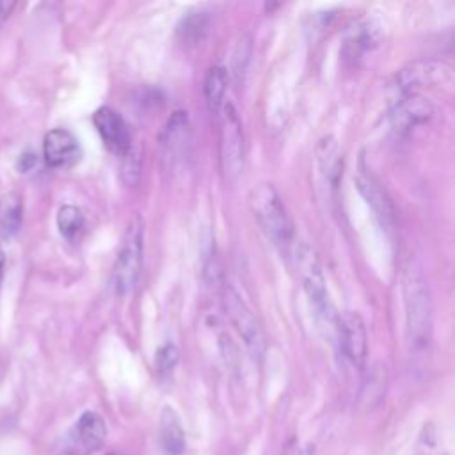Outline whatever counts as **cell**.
I'll list each match as a JSON object with an SVG mask.
<instances>
[{
    "mask_svg": "<svg viewBox=\"0 0 455 455\" xmlns=\"http://www.w3.org/2000/svg\"><path fill=\"white\" fill-rule=\"evenodd\" d=\"M249 206L265 236L281 252L288 254L295 247V231L277 190L270 183H259L249 194Z\"/></svg>",
    "mask_w": 455,
    "mask_h": 455,
    "instance_id": "cell-2",
    "label": "cell"
},
{
    "mask_svg": "<svg viewBox=\"0 0 455 455\" xmlns=\"http://www.w3.org/2000/svg\"><path fill=\"white\" fill-rule=\"evenodd\" d=\"M14 9V2H4L0 0V25L9 18L11 11Z\"/></svg>",
    "mask_w": 455,
    "mask_h": 455,
    "instance_id": "cell-24",
    "label": "cell"
},
{
    "mask_svg": "<svg viewBox=\"0 0 455 455\" xmlns=\"http://www.w3.org/2000/svg\"><path fill=\"white\" fill-rule=\"evenodd\" d=\"M432 114L434 107L428 100L416 92H405L391 110V126L398 133H407L412 128L427 123Z\"/></svg>",
    "mask_w": 455,
    "mask_h": 455,
    "instance_id": "cell-11",
    "label": "cell"
},
{
    "mask_svg": "<svg viewBox=\"0 0 455 455\" xmlns=\"http://www.w3.org/2000/svg\"><path fill=\"white\" fill-rule=\"evenodd\" d=\"M23 220V199L16 192L0 196V236L11 238L18 233Z\"/></svg>",
    "mask_w": 455,
    "mask_h": 455,
    "instance_id": "cell-14",
    "label": "cell"
},
{
    "mask_svg": "<svg viewBox=\"0 0 455 455\" xmlns=\"http://www.w3.org/2000/svg\"><path fill=\"white\" fill-rule=\"evenodd\" d=\"M158 437L167 455H181L185 451V432L181 428L178 414L169 405L164 407L160 412Z\"/></svg>",
    "mask_w": 455,
    "mask_h": 455,
    "instance_id": "cell-13",
    "label": "cell"
},
{
    "mask_svg": "<svg viewBox=\"0 0 455 455\" xmlns=\"http://www.w3.org/2000/svg\"><path fill=\"white\" fill-rule=\"evenodd\" d=\"M92 123L108 151L124 156L132 149L130 130L119 112L110 107H100L92 114Z\"/></svg>",
    "mask_w": 455,
    "mask_h": 455,
    "instance_id": "cell-10",
    "label": "cell"
},
{
    "mask_svg": "<svg viewBox=\"0 0 455 455\" xmlns=\"http://www.w3.org/2000/svg\"><path fill=\"white\" fill-rule=\"evenodd\" d=\"M334 331L339 339V348L343 355L357 368H363L368 352V339H366V327L359 313L345 311L343 315L336 316Z\"/></svg>",
    "mask_w": 455,
    "mask_h": 455,
    "instance_id": "cell-7",
    "label": "cell"
},
{
    "mask_svg": "<svg viewBox=\"0 0 455 455\" xmlns=\"http://www.w3.org/2000/svg\"><path fill=\"white\" fill-rule=\"evenodd\" d=\"M208 32V18L204 12H194L181 20L178 25V36L185 44H197Z\"/></svg>",
    "mask_w": 455,
    "mask_h": 455,
    "instance_id": "cell-19",
    "label": "cell"
},
{
    "mask_svg": "<svg viewBox=\"0 0 455 455\" xmlns=\"http://www.w3.org/2000/svg\"><path fill=\"white\" fill-rule=\"evenodd\" d=\"M357 187H359L361 194L366 197V201L371 204L375 213L382 219V222L387 224L393 217L391 204H389L386 194L382 192V188L375 183V180L371 176L361 174V176H357Z\"/></svg>",
    "mask_w": 455,
    "mask_h": 455,
    "instance_id": "cell-16",
    "label": "cell"
},
{
    "mask_svg": "<svg viewBox=\"0 0 455 455\" xmlns=\"http://www.w3.org/2000/svg\"><path fill=\"white\" fill-rule=\"evenodd\" d=\"M178 363V348L172 343H165L164 347L158 348L155 355V366L160 375H167L174 370Z\"/></svg>",
    "mask_w": 455,
    "mask_h": 455,
    "instance_id": "cell-21",
    "label": "cell"
},
{
    "mask_svg": "<svg viewBox=\"0 0 455 455\" xmlns=\"http://www.w3.org/2000/svg\"><path fill=\"white\" fill-rule=\"evenodd\" d=\"M377 43V36L375 30L371 28V25H364V27H357L354 36L347 41V48H350L352 55H357L361 50H368Z\"/></svg>",
    "mask_w": 455,
    "mask_h": 455,
    "instance_id": "cell-20",
    "label": "cell"
},
{
    "mask_svg": "<svg viewBox=\"0 0 455 455\" xmlns=\"http://www.w3.org/2000/svg\"><path fill=\"white\" fill-rule=\"evenodd\" d=\"M283 455H311V446H307V444H304V443L293 439V441H290V443L284 446Z\"/></svg>",
    "mask_w": 455,
    "mask_h": 455,
    "instance_id": "cell-23",
    "label": "cell"
},
{
    "mask_svg": "<svg viewBox=\"0 0 455 455\" xmlns=\"http://www.w3.org/2000/svg\"><path fill=\"white\" fill-rule=\"evenodd\" d=\"M318 164H320V169H322L323 176L327 178V181L336 185L339 167H341V160H339L336 140L332 137H325L320 142V146H318Z\"/></svg>",
    "mask_w": 455,
    "mask_h": 455,
    "instance_id": "cell-18",
    "label": "cell"
},
{
    "mask_svg": "<svg viewBox=\"0 0 455 455\" xmlns=\"http://www.w3.org/2000/svg\"><path fill=\"white\" fill-rule=\"evenodd\" d=\"M228 71L224 66H212L204 78V98L210 112L219 114L226 103Z\"/></svg>",
    "mask_w": 455,
    "mask_h": 455,
    "instance_id": "cell-15",
    "label": "cell"
},
{
    "mask_svg": "<svg viewBox=\"0 0 455 455\" xmlns=\"http://www.w3.org/2000/svg\"><path fill=\"white\" fill-rule=\"evenodd\" d=\"M403 297L407 336L412 348H425L432 334V299L427 277L416 259H409L403 272Z\"/></svg>",
    "mask_w": 455,
    "mask_h": 455,
    "instance_id": "cell-1",
    "label": "cell"
},
{
    "mask_svg": "<svg viewBox=\"0 0 455 455\" xmlns=\"http://www.w3.org/2000/svg\"><path fill=\"white\" fill-rule=\"evenodd\" d=\"M222 302L233 327L236 329V332L240 334L247 348L254 355H261L265 348V339H263L261 327L256 316L252 315V311L247 307V304L240 299V295L233 288H224Z\"/></svg>",
    "mask_w": 455,
    "mask_h": 455,
    "instance_id": "cell-6",
    "label": "cell"
},
{
    "mask_svg": "<svg viewBox=\"0 0 455 455\" xmlns=\"http://www.w3.org/2000/svg\"><path fill=\"white\" fill-rule=\"evenodd\" d=\"M107 437V425L103 418L94 411H85L68 437V451L71 455H91L94 453Z\"/></svg>",
    "mask_w": 455,
    "mask_h": 455,
    "instance_id": "cell-8",
    "label": "cell"
},
{
    "mask_svg": "<svg viewBox=\"0 0 455 455\" xmlns=\"http://www.w3.org/2000/svg\"><path fill=\"white\" fill-rule=\"evenodd\" d=\"M36 165H37V155H36L34 151L27 149V151H23V153L18 156V162H16V169H18V172L27 174V172L34 171V169H36Z\"/></svg>",
    "mask_w": 455,
    "mask_h": 455,
    "instance_id": "cell-22",
    "label": "cell"
},
{
    "mask_svg": "<svg viewBox=\"0 0 455 455\" xmlns=\"http://www.w3.org/2000/svg\"><path fill=\"white\" fill-rule=\"evenodd\" d=\"M142 252H144V220L135 215L121 240L114 267H112V290L117 295L130 291L140 274L142 265Z\"/></svg>",
    "mask_w": 455,
    "mask_h": 455,
    "instance_id": "cell-3",
    "label": "cell"
},
{
    "mask_svg": "<svg viewBox=\"0 0 455 455\" xmlns=\"http://www.w3.org/2000/svg\"><path fill=\"white\" fill-rule=\"evenodd\" d=\"M220 119V164L228 180H235L243 164V130L231 103H224Z\"/></svg>",
    "mask_w": 455,
    "mask_h": 455,
    "instance_id": "cell-4",
    "label": "cell"
},
{
    "mask_svg": "<svg viewBox=\"0 0 455 455\" xmlns=\"http://www.w3.org/2000/svg\"><path fill=\"white\" fill-rule=\"evenodd\" d=\"M108 455H121V453H117V451H112V453H108Z\"/></svg>",
    "mask_w": 455,
    "mask_h": 455,
    "instance_id": "cell-26",
    "label": "cell"
},
{
    "mask_svg": "<svg viewBox=\"0 0 455 455\" xmlns=\"http://www.w3.org/2000/svg\"><path fill=\"white\" fill-rule=\"evenodd\" d=\"M295 256H297V263L300 268L304 290L309 297L313 309L323 322L336 325V316L332 315L334 313L332 304L329 300L325 281H323V275L320 272L315 254L307 247H302V249H295Z\"/></svg>",
    "mask_w": 455,
    "mask_h": 455,
    "instance_id": "cell-5",
    "label": "cell"
},
{
    "mask_svg": "<svg viewBox=\"0 0 455 455\" xmlns=\"http://www.w3.org/2000/svg\"><path fill=\"white\" fill-rule=\"evenodd\" d=\"M43 156L46 165L53 169L75 164L80 156V146L76 137L64 128L50 130L43 140Z\"/></svg>",
    "mask_w": 455,
    "mask_h": 455,
    "instance_id": "cell-12",
    "label": "cell"
},
{
    "mask_svg": "<svg viewBox=\"0 0 455 455\" xmlns=\"http://www.w3.org/2000/svg\"><path fill=\"white\" fill-rule=\"evenodd\" d=\"M4 267H5V252H4V247L0 245V283H2V274H4Z\"/></svg>",
    "mask_w": 455,
    "mask_h": 455,
    "instance_id": "cell-25",
    "label": "cell"
},
{
    "mask_svg": "<svg viewBox=\"0 0 455 455\" xmlns=\"http://www.w3.org/2000/svg\"><path fill=\"white\" fill-rule=\"evenodd\" d=\"M396 82L403 92H412L414 87L451 84V66L443 60H418L403 68Z\"/></svg>",
    "mask_w": 455,
    "mask_h": 455,
    "instance_id": "cell-9",
    "label": "cell"
},
{
    "mask_svg": "<svg viewBox=\"0 0 455 455\" xmlns=\"http://www.w3.org/2000/svg\"><path fill=\"white\" fill-rule=\"evenodd\" d=\"M57 228L66 240L73 242L76 236H80V233L85 228V217L82 210L75 204L60 206L57 212Z\"/></svg>",
    "mask_w": 455,
    "mask_h": 455,
    "instance_id": "cell-17",
    "label": "cell"
}]
</instances>
